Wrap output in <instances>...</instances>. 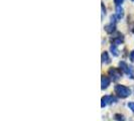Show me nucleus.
Segmentation results:
<instances>
[{
  "instance_id": "8",
  "label": "nucleus",
  "mask_w": 134,
  "mask_h": 121,
  "mask_svg": "<svg viewBox=\"0 0 134 121\" xmlns=\"http://www.w3.org/2000/svg\"><path fill=\"white\" fill-rule=\"evenodd\" d=\"M101 59H102V63H105V64H109L111 60H110V58H109V56H108V53L107 52H104L102 56H101Z\"/></svg>"
},
{
  "instance_id": "16",
  "label": "nucleus",
  "mask_w": 134,
  "mask_h": 121,
  "mask_svg": "<svg viewBox=\"0 0 134 121\" xmlns=\"http://www.w3.org/2000/svg\"><path fill=\"white\" fill-rule=\"evenodd\" d=\"M132 1H134V0H132Z\"/></svg>"
},
{
  "instance_id": "12",
  "label": "nucleus",
  "mask_w": 134,
  "mask_h": 121,
  "mask_svg": "<svg viewBox=\"0 0 134 121\" xmlns=\"http://www.w3.org/2000/svg\"><path fill=\"white\" fill-rule=\"evenodd\" d=\"M128 107L132 110V112H134V102H129L128 103Z\"/></svg>"
},
{
  "instance_id": "14",
  "label": "nucleus",
  "mask_w": 134,
  "mask_h": 121,
  "mask_svg": "<svg viewBox=\"0 0 134 121\" xmlns=\"http://www.w3.org/2000/svg\"><path fill=\"white\" fill-rule=\"evenodd\" d=\"M102 11H103V12H102V18H103L104 15L106 14V9L104 8V4H103V3H102Z\"/></svg>"
},
{
  "instance_id": "4",
  "label": "nucleus",
  "mask_w": 134,
  "mask_h": 121,
  "mask_svg": "<svg viewBox=\"0 0 134 121\" xmlns=\"http://www.w3.org/2000/svg\"><path fill=\"white\" fill-rule=\"evenodd\" d=\"M119 67L121 68V70H122L125 74H127L128 76H130V78L134 79L133 74H132V70H131V68L128 67L126 63H124V62H120V63H119Z\"/></svg>"
},
{
  "instance_id": "6",
  "label": "nucleus",
  "mask_w": 134,
  "mask_h": 121,
  "mask_svg": "<svg viewBox=\"0 0 134 121\" xmlns=\"http://www.w3.org/2000/svg\"><path fill=\"white\" fill-rule=\"evenodd\" d=\"M115 23L116 22H112L111 21V23L110 24H107V25H105V30L107 31L108 34H112V32H114L115 28H116V25H115Z\"/></svg>"
},
{
  "instance_id": "7",
  "label": "nucleus",
  "mask_w": 134,
  "mask_h": 121,
  "mask_svg": "<svg viewBox=\"0 0 134 121\" xmlns=\"http://www.w3.org/2000/svg\"><path fill=\"white\" fill-rule=\"evenodd\" d=\"M123 15H124V10H123V8L121 6H117L116 7V16H117V18H122L123 17Z\"/></svg>"
},
{
  "instance_id": "3",
  "label": "nucleus",
  "mask_w": 134,
  "mask_h": 121,
  "mask_svg": "<svg viewBox=\"0 0 134 121\" xmlns=\"http://www.w3.org/2000/svg\"><path fill=\"white\" fill-rule=\"evenodd\" d=\"M116 98L114 96H105L102 98V102H101V107H105L107 104H112V103H115L116 102Z\"/></svg>"
},
{
  "instance_id": "9",
  "label": "nucleus",
  "mask_w": 134,
  "mask_h": 121,
  "mask_svg": "<svg viewBox=\"0 0 134 121\" xmlns=\"http://www.w3.org/2000/svg\"><path fill=\"white\" fill-rule=\"evenodd\" d=\"M123 35L121 34H118V36L117 37H115V38H113V45H116V46H118L119 43H121L122 41H123Z\"/></svg>"
},
{
  "instance_id": "10",
  "label": "nucleus",
  "mask_w": 134,
  "mask_h": 121,
  "mask_svg": "<svg viewBox=\"0 0 134 121\" xmlns=\"http://www.w3.org/2000/svg\"><path fill=\"white\" fill-rule=\"evenodd\" d=\"M110 52L112 53V54H113L114 57H118V54H119V51H118L116 45H112V46L110 47Z\"/></svg>"
},
{
  "instance_id": "15",
  "label": "nucleus",
  "mask_w": 134,
  "mask_h": 121,
  "mask_svg": "<svg viewBox=\"0 0 134 121\" xmlns=\"http://www.w3.org/2000/svg\"><path fill=\"white\" fill-rule=\"evenodd\" d=\"M130 60H131V62H134V52L130 53Z\"/></svg>"
},
{
  "instance_id": "5",
  "label": "nucleus",
  "mask_w": 134,
  "mask_h": 121,
  "mask_svg": "<svg viewBox=\"0 0 134 121\" xmlns=\"http://www.w3.org/2000/svg\"><path fill=\"white\" fill-rule=\"evenodd\" d=\"M101 89L102 90H105L106 88H108V86L110 85V79L106 77V76H102V79H101Z\"/></svg>"
},
{
  "instance_id": "1",
  "label": "nucleus",
  "mask_w": 134,
  "mask_h": 121,
  "mask_svg": "<svg viewBox=\"0 0 134 121\" xmlns=\"http://www.w3.org/2000/svg\"><path fill=\"white\" fill-rule=\"evenodd\" d=\"M115 93L120 98H127L128 96H130V94H131V91L129 88L125 87L123 85H116L115 86Z\"/></svg>"
},
{
  "instance_id": "2",
  "label": "nucleus",
  "mask_w": 134,
  "mask_h": 121,
  "mask_svg": "<svg viewBox=\"0 0 134 121\" xmlns=\"http://www.w3.org/2000/svg\"><path fill=\"white\" fill-rule=\"evenodd\" d=\"M108 74L111 77L112 81L116 82V81H118L121 78V76H122V71H120V70L117 69V68H110Z\"/></svg>"
},
{
  "instance_id": "13",
  "label": "nucleus",
  "mask_w": 134,
  "mask_h": 121,
  "mask_svg": "<svg viewBox=\"0 0 134 121\" xmlns=\"http://www.w3.org/2000/svg\"><path fill=\"white\" fill-rule=\"evenodd\" d=\"M114 2L117 6H120V4H122L124 2V0H114Z\"/></svg>"
},
{
  "instance_id": "11",
  "label": "nucleus",
  "mask_w": 134,
  "mask_h": 121,
  "mask_svg": "<svg viewBox=\"0 0 134 121\" xmlns=\"http://www.w3.org/2000/svg\"><path fill=\"white\" fill-rule=\"evenodd\" d=\"M114 118L116 119V120L118 121H125V118H124V116L121 114H115Z\"/></svg>"
}]
</instances>
